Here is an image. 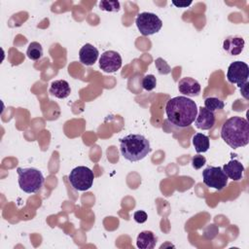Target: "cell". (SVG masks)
Instances as JSON below:
<instances>
[{
    "mask_svg": "<svg viewBox=\"0 0 249 249\" xmlns=\"http://www.w3.org/2000/svg\"><path fill=\"white\" fill-rule=\"evenodd\" d=\"M196 103L187 96H175L170 98L165 105L167 121L178 126L187 127L191 125L197 115Z\"/></svg>",
    "mask_w": 249,
    "mask_h": 249,
    "instance_id": "1",
    "label": "cell"
},
{
    "mask_svg": "<svg viewBox=\"0 0 249 249\" xmlns=\"http://www.w3.org/2000/svg\"><path fill=\"white\" fill-rule=\"evenodd\" d=\"M221 137L233 149L246 146L249 143V124L247 120L238 116L231 117L222 125Z\"/></svg>",
    "mask_w": 249,
    "mask_h": 249,
    "instance_id": "2",
    "label": "cell"
},
{
    "mask_svg": "<svg viewBox=\"0 0 249 249\" xmlns=\"http://www.w3.org/2000/svg\"><path fill=\"white\" fill-rule=\"evenodd\" d=\"M122 156L128 161L135 162L143 160L150 152V141L142 134H128L120 139Z\"/></svg>",
    "mask_w": 249,
    "mask_h": 249,
    "instance_id": "3",
    "label": "cell"
},
{
    "mask_svg": "<svg viewBox=\"0 0 249 249\" xmlns=\"http://www.w3.org/2000/svg\"><path fill=\"white\" fill-rule=\"evenodd\" d=\"M17 172L18 175L19 188L27 193H37L44 184V176L42 172L34 167H18Z\"/></svg>",
    "mask_w": 249,
    "mask_h": 249,
    "instance_id": "4",
    "label": "cell"
},
{
    "mask_svg": "<svg viewBox=\"0 0 249 249\" xmlns=\"http://www.w3.org/2000/svg\"><path fill=\"white\" fill-rule=\"evenodd\" d=\"M71 186L77 191H88L93 184L94 174L87 166H77L73 168L68 175Z\"/></svg>",
    "mask_w": 249,
    "mask_h": 249,
    "instance_id": "5",
    "label": "cell"
},
{
    "mask_svg": "<svg viewBox=\"0 0 249 249\" xmlns=\"http://www.w3.org/2000/svg\"><path fill=\"white\" fill-rule=\"evenodd\" d=\"M135 23L144 36H150L158 33L162 27V20L154 13L143 12L137 15L135 18Z\"/></svg>",
    "mask_w": 249,
    "mask_h": 249,
    "instance_id": "6",
    "label": "cell"
},
{
    "mask_svg": "<svg viewBox=\"0 0 249 249\" xmlns=\"http://www.w3.org/2000/svg\"><path fill=\"white\" fill-rule=\"evenodd\" d=\"M203 183L215 190L221 191L228 185V176L220 166H207L202 171Z\"/></svg>",
    "mask_w": 249,
    "mask_h": 249,
    "instance_id": "7",
    "label": "cell"
},
{
    "mask_svg": "<svg viewBox=\"0 0 249 249\" xmlns=\"http://www.w3.org/2000/svg\"><path fill=\"white\" fill-rule=\"evenodd\" d=\"M248 78L249 67L247 63L240 60H236L229 65L227 79L231 84H235L237 85L238 88H241L248 82Z\"/></svg>",
    "mask_w": 249,
    "mask_h": 249,
    "instance_id": "8",
    "label": "cell"
},
{
    "mask_svg": "<svg viewBox=\"0 0 249 249\" xmlns=\"http://www.w3.org/2000/svg\"><path fill=\"white\" fill-rule=\"evenodd\" d=\"M122 56L116 51H106L99 58V67L105 73H114L122 67Z\"/></svg>",
    "mask_w": 249,
    "mask_h": 249,
    "instance_id": "9",
    "label": "cell"
},
{
    "mask_svg": "<svg viewBox=\"0 0 249 249\" xmlns=\"http://www.w3.org/2000/svg\"><path fill=\"white\" fill-rule=\"evenodd\" d=\"M215 121L216 118L213 112L209 111L205 107L198 108V112L195 120V124L197 128L202 130H208L214 126Z\"/></svg>",
    "mask_w": 249,
    "mask_h": 249,
    "instance_id": "10",
    "label": "cell"
},
{
    "mask_svg": "<svg viewBox=\"0 0 249 249\" xmlns=\"http://www.w3.org/2000/svg\"><path fill=\"white\" fill-rule=\"evenodd\" d=\"M245 41L241 36L231 35L227 37L223 42V49L230 55H238L244 49Z\"/></svg>",
    "mask_w": 249,
    "mask_h": 249,
    "instance_id": "11",
    "label": "cell"
},
{
    "mask_svg": "<svg viewBox=\"0 0 249 249\" xmlns=\"http://www.w3.org/2000/svg\"><path fill=\"white\" fill-rule=\"evenodd\" d=\"M179 91L188 96H197L200 93V84L192 77H184L178 82Z\"/></svg>",
    "mask_w": 249,
    "mask_h": 249,
    "instance_id": "12",
    "label": "cell"
},
{
    "mask_svg": "<svg viewBox=\"0 0 249 249\" xmlns=\"http://www.w3.org/2000/svg\"><path fill=\"white\" fill-rule=\"evenodd\" d=\"M99 55L98 50L91 44H85L79 51V59L82 64L91 66L95 63Z\"/></svg>",
    "mask_w": 249,
    "mask_h": 249,
    "instance_id": "13",
    "label": "cell"
},
{
    "mask_svg": "<svg viewBox=\"0 0 249 249\" xmlns=\"http://www.w3.org/2000/svg\"><path fill=\"white\" fill-rule=\"evenodd\" d=\"M222 169L225 172V174L228 176V178L233 181H239L243 177L244 166L237 160H231L228 163L223 165Z\"/></svg>",
    "mask_w": 249,
    "mask_h": 249,
    "instance_id": "14",
    "label": "cell"
},
{
    "mask_svg": "<svg viewBox=\"0 0 249 249\" xmlns=\"http://www.w3.org/2000/svg\"><path fill=\"white\" fill-rule=\"evenodd\" d=\"M49 92L56 98L63 99L69 96V94L71 93V89L67 81L55 80L51 84Z\"/></svg>",
    "mask_w": 249,
    "mask_h": 249,
    "instance_id": "15",
    "label": "cell"
},
{
    "mask_svg": "<svg viewBox=\"0 0 249 249\" xmlns=\"http://www.w3.org/2000/svg\"><path fill=\"white\" fill-rule=\"evenodd\" d=\"M157 236L151 231H141L136 239V245L140 249H153L157 244Z\"/></svg>",
    "mask_w": 249,
    "mask_h": 249,
    "instance_id": "16",
    "label": "cell"
},
{
    "mask_svg": "<svg viewBox=\"0 0 249 249\" xmlns=\"http://www.w3.org/2000/svg\"><path fill=\"white\" fill-rule=\"evenodd\" d=\"M192 142L197 154L207 152L210 147L209 137L203 133H196L192 138Z\"/></svg>",
    "mask_w": 249,
    "mask_h": 249,
    "instance_id": "17",
    "label": "cell"
},
{
    "mask_svg": "<svg viewBox=\"0 0 249 249\" xmlns=\"http://www.w3.org/2000/svg\"><path fill=\"white\" fill-rule=\"evenodd\" d=\"M26 55L31 60H39L43 56L42 45L38 42H31L27 47Z\"/></svg>",
    "mask_w": 249,
    "mask_h": 249,
    "instance_id": "18",
    "label": "cell"
},
{
    "mask_svg": "<svg viewBox=\"0 0 249 249\" xmlns=\"http://www.w3.org/2000/svg\"><path fill=\"white\" fill-rule=\"evenodd\" d=\"M204 107L208 109L211 112H215L218 110H222L225 107V103L223 100H221L218 97L214 96H209L204 99Z\"/></svg>",
    "mask_w": 249,
    "mask_h": 249,
    "instance_id": "19",
    "label": "cell"
},
{
    "mask_svg": "<svg viewBox=\"0 0 249 249\" xmlns=\"http://www.w3.org/2000/svg\"><path fill=\"white\" fill-rule=\"evenodd\" d=\"M99 9L106 12H114L117 13L120 11L121 6L119 1H108V0H102L99 2Z\"/></svg>",
    "mask_w": 249,
    "mask_h": 249,
    "instance_id": "20",
    "label": "cell"
},
{
    "mask_svg": "<svg viewBox=\"0 0 249 249\" xmlns=\"http://www.w3.org/2000/svg\"><path fill=\"white\" fill-rule=\"evenodd\" d=\"M141 84H142V88L145 90L151 91L157 86V79H156V77L153 74H148V75H145L143 77Z\"/></svg>",
    "mask_w": 249,
    "mask_h": 249,
    "instance_id": "21",
    "label": "cell"
},
{
    "mask_svg": "<svg viewBox=\"0 0 249 249\" xmlns=\"http://www.w3.org/2000/svg\"><path fill=\"white\" fill-rule=\"evenodd\" d=\"M155 64H156V67H157L160 74H164L165 75V74H168L170 72L169 65L162 58H160V57L157 58L156 61H155Z\"/></svg>",
    "mask_w": 249,
    "mask_h": 249,
    "instance_id": "22",
    "label": "cell"
},
{
    "mask_svg": "<svg viewBox=\"0 0 249 249\" xmlns=\"http://www.w3.org/2000/svg\"><path fill=\"white\" fill-rule=\"evenodd\" d=\"M205 163H206L205 157H203V156H201L199 154H197V155H196V156H194L192 158V165H193V167L195 169L201 168Z\"/></svg>",
    "mask_w": 249,
    "mask_h": 249,
    "instance_id": "23",
    "label": "cell"
},
{
    "mask_svg": "<svg viewBox=\"0 0 249 249\" xmlns=\"http://www.w3.org/2000/svg\"><path fill=\"white\" fill-rule=\"evenodd\" d=\"M133 219L135 220L136 223H138V224H143V223H145V222L147 221L148 215H147V213H146L145 211H143V210H138V211L134 212V214H133Z\"/></svg>",
    "mask_w": 249,
    "mask_h": 249,
    "instance_id": "24",
    "label": "cell"
},
{
    "mask_svg": "<svg viewBox=\"0 0 249 249\" xmlns=\"http://www.w3.org/2000/svg\"><path fill=\"white\" fill-rule=\"evenodd\" d=\"M171 3L177 8H187L192 4V1H171Z\"/></svg>",
    "mask_w": 249,
    "mask_h": 249,
    "instance_id": "25",
    "label": "cell"
},
{
    "mask_svg": "<svg viewBox=\"0 0 249 249\" xmlns=\"http://www.w3.org/2000/svg\"><path fill=\"white\" fill-rule=\"evenodd\" d=\"M247 86H248V82L244 85V86H242L241 88H240V89H241V93H242V95L246 98V99H248V91H247Z\"/></svg>",
    "mask_w": 249,
    "mask_h": 249,
    "instance_id": "26",
    "label": "cell"
}]
</instances>
